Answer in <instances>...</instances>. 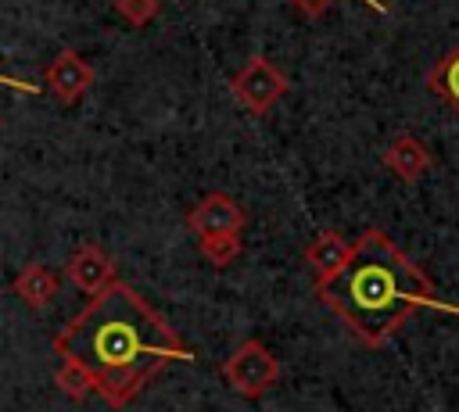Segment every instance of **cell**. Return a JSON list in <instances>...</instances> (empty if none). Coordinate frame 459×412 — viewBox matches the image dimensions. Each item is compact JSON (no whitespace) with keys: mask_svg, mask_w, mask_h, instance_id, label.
<instances>
[{"mask_svg":"<svg viewBox=\"0 0 459 412\" xmlns=\"http://www.w3.org/2000/svg\"><path fill=\"white\" fill-rule=\"evenodd\" d=\"M316 297L366 348H384L420 308L459 315V305L437 297L430 276L416 269L384 229H366L351 258L333 276L316 279Z\"/></svg>","mask_w":459,"mask_h":412,"instance_id":"obj_2","label":"cell"},{"mask_svg":"<svg viewBox=\"0 0 459 412\" xmlns=\"http://www.w3.org/2000/svg\"><path fill=\"white\" fill-rule=\"evenodd\" d=\"M0 129H4V118H0Z\"/></svg>","mask_w":459,"mask_h":412,"instance_id":"obj_17","label":"cell"},{"mask_svg":"<svg viewBox=\"0 0 459 412\" xmlns=\"http://www.w3.org/2000/svg\"><path fill=\"white\" fill-rule=\"evenodd\" d=\"M197 247H201V254H204L215 269H226V265H233L237 254H240V236H201Z\"/></svg>","mask_w":459,"mask_h":412,"instance_id":"obj_13","label":"cell"},{"mask_svg":"<svg viewBox=\"0 0 459 412\" xmlns=\"http://www.w3.org/2000/svg\"><path fill=\"white\" fill-rule=\"evenodd\" d=\"M247 226L244 208L226 193V190H212L204 193L190 211H186V229L201 240V236H240Z\"/></svg>","mask_w":459,"mask_h":412,"instance_id":"obj_5","label":"cell"},{"mask_svg":"<svg viewBox=\"0 0 459 412\" xmlns=\"http://www.w3.org/2000/svg\"><path fill=\"white\" fill-rule=\"evenodd\" d=\"M11 290H14L29 308H43V305H50V301L57 297L61 276H57L50 265H43V262H29V265L14 276Z\"/></svg>","mask_w":459,"mask_h":412,"instance_id":"obj_10","label":"cell"},{"mask_svg":"<svg viewBox=\"0 0 459 412\" xmlns=\"http://www.w3.org/2000/svg\"><path fill=\"white\" fill-rule=\"evenodd\" d=\"M0 82H4V86H18V90H25V93H36V86H29V82H18V79H7V75H0Z\"/></svg>","mask_w":459,"mask_h":412,"instance_id":"obj_16","label":"cell"},{"mask_svg":"<svg viewBox=\"0 0 459 412\" xmlns=\"http://www.w3.org/2000/svg\"><path fill=\"white\" fill-rule=\"evenodd\" d=\"M115 14L136 29H143L147 21H154L161 14V4L158 0H115Z\"/></svg>","mask_w":459,"mask_h":412,"instance_id":"obj_14","label":"cell"},{"mask_svg":"<svg viewBox=\"0 0 459 412\" xmlns=\"http://www.w3.org/2000/svg\"><path fill=\"white\" fill-rule=\"evenodd\" d=\"M287 90H290V82H287V75L265 57V54H251L247 61H244V68L233 75V82H230V93H233V100L244 107V111H251V115H269L273 111V104L280 100V97H287Z\"/></svg>","mask_w":459,"mask_h":412,"instance_id":"obj_3","label":"cell"},{"mask_svg":"<svg viewBox=\"0 0 459 412\" xmlns=\"http://www.w3.org/2000/svg\"><path fill=\"white\" fill-rule=\"evenodd\" d=\"M47 90L61 100V104H75L79 97H86V90L93 86V64L79 54V50H57L43 72Z\"/></svg>","mask_w":459,"mask_h":412,"instance_id":"obj_7","label":"cell"},{"mask_svg":"<svg viewBox=\"0 0 459 412\" xmlns=\"http://www.w3.org/2000/svg\"><path fill=\"white\" fill-rule=\"evenodd\" d=\"M380 161H384V168H391L402 183H420V179L430 172V165H434L430 150H427V147H423V140H416L412 133L394 136V140L384 147Z\"/></svg>","mask_w":459,"mask_h":412,"instance_id":"obj_8","label":"cell"},{"mask_svg":"<svg viewBox=\"0 0 459 412\" xmlns=\"http://www.w3.org/2000/svg\"><path fill=\"white\" fill-rule=\"evenodd\" d=\"M351 251H355V240H348V236L337 233V229H323V233H316V236L308 240L305 262H308V269L316 272V279H326V276H333V272L351 258Z\"/></svg>","mask_w":459,"mask_h":412,"instance_id":"obj_9","label":"cell"},{"mask_svg":"<svg viewBox=\"0 0 459 412\" xmlns=\"http://www.w3.org/2000/svg\"><path fill=\"white\" fill-rule=\"evenodd\" d=\"M54 351L82 362L97 380V394L111 408L129 405L169 362L194 358V348H186L179 333L129 283L118 279L93 294L86 308L65 322L54 337Z\"/></svg>","mask_w":459,"mask_h":412,"instance_id":"obj_1","label":"cell"},{"mask_svg":"<svg viewBox=\"0 0 459 412\" xmlns=\"http://www.w3.org/2000/svg\"><path fill=\"white\" fill-rule=\"evenodd\" d=\"M290 4H294L301 14H308V18H319V14H323V11H330L337 0H290Z\"/></svg>","mask_w":459,"mask_h":412,"instance_id":"obj_15","label":"cell"},{"mask_svg":"<svg viewBox=\"0 0 459 412\" xmlns=\"http://www.w3.org/2000/svg\"><path fill=\"white\" fill-rule=\"evenodd\" d=\"M65 279L75 290H82V294L93 297V294L108 290L118 279V265H115V258L100 244H79L72 251V258L65 262Z\"/></svg>","mask_w":459,"mask_h":412,"instance_id":"obj_6","label":"cell"},{"mask_svg":"<svg viewBox=\"0 0 459 412\" xmlns=\"http://www.w3.org/2000/svg\"><path fill=\"white\" fill-rule=\"evenodd\" d=\"M427 90L459 115V43L434 61V68L427 72Z\"/></svg>","mask_w":459,"mask_h":412,"instance_id":"obj_11","label":"cell"},{"mask_svg":"<svg viewBox=\"0 0 459 412\" xmlns=\"http://www.w3.org/2000/svg\"><path fill=\"white\" fill-rule=\"evenodd\" d=\"M54 383H57V391H61L65 398H72V401H82V398L97 394L93 373H90L82 362H75V358H61V365L54 369Z\"/></svg>","mask_w":459,"mask_h":412,"instance_id":"obj_12","label":"cell"},{"mask_svg":"<svg viewBox=\"0 0 459 412\" xmlns=\"http://www.w3.org/2000/svg\"><path fill=\"white\" fill-rule=\"evenodd\" d=\"M226 383L244 398H262L280 380V362L262 340H244L226 362H222Z\"/></svg>","mask_w":459,"mask_h":412,"instance_id":"obj_4","label":"cell"}]
</instances>
